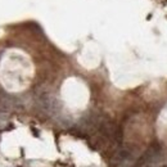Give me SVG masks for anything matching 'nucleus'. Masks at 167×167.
Here are the masks:
<instances>
[]
</instances>
